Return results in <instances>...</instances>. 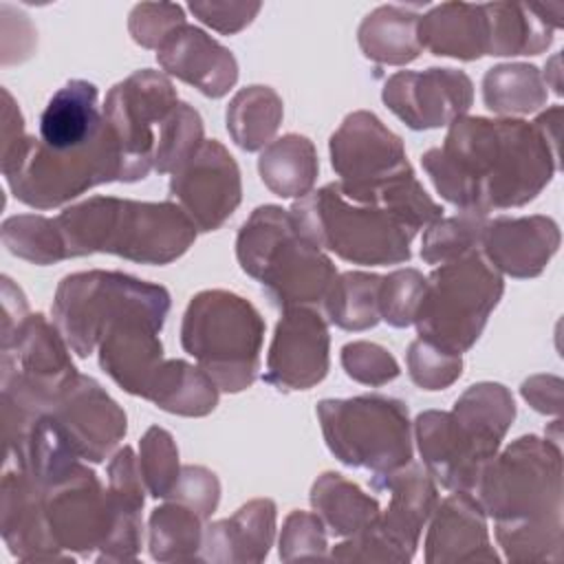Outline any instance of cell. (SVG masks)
<instances>
[{
  "label": "cell",
  "mask_w": 564,
  "mask_h": 564,
  "mask_svg": "<svg viewBox=\"0 0 564 564\" xmlns=\"http://www.w3.org/2000/svg\"><path fill=\"white\" fill-rule=\"evenodd\" d=\"M187 9L205 26L223 35H234L253 22L262 4L251 0H194Z\"/></svg>",
  "instance_id": "cell-49"
},
{
  "label": "cell",
  "mask_w": 564,
  "mask_h": 564,
  "mask_svg": "<svg viewBox=\"0 0 564 564\" xmlns=\"http://www.w3.org/2000/svg\"><path fill=\"white\" fill-rule=\"evenodd\" d=\"M560 242V225L551 216H498L485 225L480 253L500 275L527 280L549 267Z\"/></svg>",
  "instance_id": "cell-21"
},
{
  "label": "cell",
  "mask_w": 564,
  "mask_h": 564,
  "mask_svg": "<svg viewBox=\"0 0 564 564\" xmlns=\"http://www.w3.org/2000/svg\"><path fill=\"white\" fill-rule=\"evenodd\" d=\"M505 557L516 564L551 562L564 555L562 447L549 436L527 434L496 454L474 489Z\"/></svg>",
  "instance_id": "cell-2"
},
{
  "label": "cell",
  "mask_w": 564,
  "mask_h": 564,
  "mask_svg": "<svg viewBox=\"0 0 564 564\" xmlns=\"http://www.w3.org/2000/svg\"><path fill=\"white\" fill-rule=\"evenodd\" d=\"M513 419L516 401L509 388L496 381L469 386L452 412L425 410L414 419L412 432L423 467L441 487L474 494Z\"/></svg>",
  "instance_id": "cell-4"
},
{
  "label": "cell",
  "mask_w": 564,
  "mask_h": 564,
  "mask_svg": "<svg viewBox=\"0 0 564 564\" xmlns=\"http://www.w3.org/2000/svg\"><path fill=\"white\" fill-rule=\"evenodd\" d=\"M145 482L139 469V456L123 445L108 463V496L117 513V527L108 544L97 553V562H134L141 551L145 502Z\"/></svg>",
  "instance_id": "cell-28"
},
{
  "label": "cell",
  "mask_w": 564,
  "mask_h": 564,
  "mask_svg": "<svg viewBox=\"0 0 564 564\" xmlns=\"http://www.w3.org/2000/svg\"><path fill=\"white\" fill-rule=\"evenodd\" d=\"M542 79H544V86H546V88H553V93H555V95H562V68H560V53H555V55L546 62Z\"/></svg>",
  "instance_id": "cell-54"
},
{
  "label": "cell",
  "mask_w": 564,
  "mask_h": 564,
  "mask_svg": "<svg viewBox=\"0 0 564 564\" xmlns=\"http://www.w3.org/2000/svg\"><path fill=\"white\" fill-rule=\"evenodd\" d=\"M502 291V275L480 249L438 264L425 278V291L414 315L419 339L463 355L482 335Z\"/></svg>",
  "instance_id": "cell-11"
},
{
  "label": "cell",
  "mask_w": 564,
  "mask_h": 564,
  "mask_svg": "<svg viewBox=\"0 0 564 564\" xmlns=\"http://www.w3.org/2000/svg\"><path fill=\"white\" fill-rule=\"evenodd\" d=\"M203 518L183 502L167 500L148 518V549L156 562L198 560L203 542Z\"/></svg>",
  "instance_id": "cell-38"
},
{
  "label": "cell",
  "mask_w": 564,
  "mask_h": 564,
  "mask_svg": "<svg viewBox=\"0 0 564 564\" xmlns=\"http://www.w3.org/2000/svg\"><path fill=\"white\" fill-rule=\"evenodd\" d=\"M218 386L203 368L183 359H165L145 399L170 414L207 416L218 405Z\"/></svg>",
  "instance_id": "cell-34"
},
{
  "label": "cell",
  "mask_w": 564,
  "mask_h": 564,
  "mask_svg": "<svg viewBox=\"0 0 564 564\" xmlns=\"http://www.w3.org/2000/svg\"><path fill=\"white\" fill-rule=\"evenodd\" d=\"M172 297L161 284L121 271H77L66 275L53 297V324L77 357L97 350L106 330L126 317L165 324Z\"/></svg>",
  "instance_id": "cell-10"
},
{
  "label": "cell",
  "mask_w": 564,
  "mask_h": 564,
  "mask_svg": "<svg viewBox=\"0 0 564 564\" xmlns=\"http://www.w3.org/2000/svg\"><path fill=\"white\" fill-rule=\"evenodd\" d=\"M533 126L540 130V134L544 137V141L560 152V126H562V106L555 104L551 108H546L544 112H540L533 119Z\"/></svg>",
  "instance_id": "cell-53"
},
{
  "label": "cell",
  "mask_w": 564,
  "mask_h": 564,
  "mask_svg": "<svg viewBox=\"0 0 564 564\" xmlns=\"http://www.w3.org/2000/svg\"><path fill=\"white\" fill-rule=\"evenodd\" d=\"M419 42L438 57L474 62L487 55V18L482 4L441 2L419 18Z\"/></svg>",
  "instance_id": "cell-29"
},
{
  "label": "cell",
  "mask_w": 564,
  "mask_h": 564,
  "mask_svg": "<svg viewBox=\"0 0 564 564\" xmlns=\"http://www.w3.org/2000/svg\"><path fill=\"white\" fill-rule=\"evenodd\" d=\"M42 487V513L53 546L68 560L73 553L97 557L117 527L112 500L97 474L77 463L68 474Z\"/></svg>",
  "instance_id": "cell-15"
},
{
  "label": "cell",
  "mask_w": 564,
  "mask_h": 564,
  "mask_svg": "<svg viewBox=\"0 0 564 564\" xmlns=\"http://www.w3.org/2000/svg\"><path fill=\"white\" fill-rule=\"evenodd\" d=\"M315 412L326 447L339 463L381 476L412 460V423L403 401L359 394L324 399Z\"/></svg>",
  "instance_id": "cell-12"
},
{
  "label": "cell",
  "mask_w": 564,
  "mask_h": 564,
  "mask_svg": "<svg viewBox=\"0 0 564 564\" xmlns=\"http://www.w3.org/2000/svg\"><path fill=\"white\" fill-rule=\"evenodd\" d=\"M372 487L390 494L386 511L364 531L335 544L330 560L403 564L414 557L421 531L438 505L436 480L423 465L410 460L390 474L372 476Z\"/></svg>",
  "instance_id": "cell-13"
},
{
  "label": "cell",
  "mask_w": 564,
  "mask_h": 564,
  "mask_svg": "<svg viewBox=\"0 0 564 564\" xmlns=\"http://www.w3.org/2000/svg\"><path fill=\"white\" fill-rule=\"evenodd\" d=\"M29 315V304L20 286L9 275H2V330L0 337L15 330Z\"/></svg>",
  "instance_id": "cell-51"
},
{
  "label": "cell",
  "mask_w": 564,
  "mask_h": 564,
  "mask_svg": "<svg viewBox=\"0 0 564 564\" xmlns=\"http://www.w3.org/2000/svg\"><path fill=\"white\" fill-rule=\"evenodd\" d=\"M282 117V97L271 86L262 84L240 88L225 112L227 132L245 152L264 150L273 141Z\"/></svg>",
  "instance_id": "cell-35"
},
{
  "label": "cell",
  "mask_w": 564,
  "mask_h": 564,
  "mask_svg": "<svg viewBox=\"0 0 564 564\" xmlns=\"http://www.w3.org/2000/svg\"><path fill=\"white\" fill-rule=\"evenodd\" d=\"M161 68L205 97H225L238 82L234 53L194 24L176 26L156 48Z\"/></svg>",
  "instance_id": "cell-22"
},
{
  "label": "cell",
  "mask_w": 564,
  "mask_h": 564,
  "mask_svg": "<svg viewBox=\"0 0 564 564\" xmlns=\"http://www.w3.org/2000/svg\"><path fill=\"white\" fill-rule=\"evenodd\" d=\"M562 379L555 375H533L522 381V399L540 414H562Z\"/></svg>",
  "instance_id": "cell-50"
},
{
  "label": "cell",
  "mask_w": 564,
  "mask_h": 564,
  "mask_svg": "<svg viewBox=\"0 0 564 564\" xmlns=\"http://www.w3.org/2000/svg\"><path fill=\"white\" fill-rule=\"evenodd\" d=\"M432 185L460 212L522 207L560 170L555 152L533 121L516 117H458L441 148L421 156Z\"/></svg>",
  "instance_id": "cell-1"
},
{
  "label": "cell",
  "mask_w": 564,
  "mask_h": 564,
  "mask_svg": "<svg viewBox=\"0 0 564 564\" xmlns=\"http://www.w3.org/2000/svg\"><path fill=\"white\" fill-rule=\"evenodd\" d=\"M73 452L88 463H104L123 441V408L93 377L79 375L48 410Z\"/></svg>",
  "instance_id": "cell-20"
},
{
  "label": "cell",
  "mask_w": 564,
  "mask_h": 564,
  "mask_svg": "<svg viewBox=\"0 0 564 564\" xmlns=\"http://www.w3.org/2000/svg\"><path fill=\"white\" fill-rule=\"evenodd\" d=\"M22 112L7 88H2V132H0V154L9 152L24 139Z\"/></svg>",
  "instance_id": "cell-52"
},
{
  "label": "cell",
  "mask_w": 564,
  "mask_h": 564,
  "mask_svg": "<svg viewBox=\"0 0 564 564\" xmlns=\"http://www.w3.org/2000/svg\"><path fill=\"white\" fill-rule=\"evenodd\" d=\"M419 13L401 4H381L370 11L359 29L357 42L370 62L405 66L421 55Z\"/></svg>",
  "instance_id": "cell-31"
},
{
  "label": "cell",
  "mask_w": 564,
  "mask_h": 564,
  "mask_svg": "<svg viewBox=\"0 0 564 564\" xmlns=\"http://www.w3.org/2000/svg\"><path fill=\"white\" fill-rule=\"evenodd\" d=\"M161 324L148 317L115 322L101 337L99 368L128 394L145 399L150 383L163 366Z\"/></svg>",
  "instance_id": "cell-24"
},
{
  "label": "cell",
  "mask_w": 564,
  "mask_h": 564,
  "mask_svg": "<svg viewBox=\"0 0 564 564\" xmlns=\"http://www.w3.org/2000/svg\"><path fill=\"white\" fill-rule=\"evenodd\" d=\"M2 245L9 253L33 262V264H55L66 260L62 234L55 218L40 214H18L2 223Z\"/></svg>",
  "instance_id": "cell-40"
},
{
  "label": "cell",
  "mask_w": 564,
  "mask_h": 564,
  "mask_svg": "<svg viewBox=\"0 0 564 564\" xmlns=\"http://www.w3.org/2000/svg\"><path fill=\"white\" fill-rule=\"evenodd\" d=\"M408 375L423 390H445L463 375V357L443 350L425 339H414L408 348Z\"/></svg>",
  "instance_id": "cell-44"
},
{
  "label": "cell",
  "mask_w": 564,
  "mask_h": 564,
  "mask_svg": "<svg viewBox=\"0 0 564 564\" xmlns=\"http://www.w3.org/2000/svg\"><path fill=\"white\" fill-rule=\"evenodd\" d=\"M44 487L15 467H4L0 487V531L11 555L22 562L68 560L46 531L42 513Z\"/></svg>",
  "instance_id": "cell-25"
},
{
  "label": "cell",
  "mask_w": 564,
  "mask_h": 564,
  "mask_svg": "<svg viewBox=\"0 0 564 564\" xmlns=\"http://www.w3.org/2000/svg\"><path fill=\"white\" fill-rule=\"evenodd\" d=\"M139 469L152 498H167L178 480V447L172 434L159 425L145 430L139 441Z\"/></svg>",
  "instance_id": "cell-42"
},
{
  "label": "cell",
  "mask_w": 564,
  "mask_h": 564,
  "mask_svg": "<svg viewBox=\"0 0 564 564\" xmlns=\"http://www.w3.org/2000/svg\"><path fill=\"white\" fill-rule=\"evenodd\" d=\"M0 339L2 432L9 443L33 419L46 414L79 372L64 335L42 313H29Z\"/></svg>",
  "instance_id": "cell-9"
},
{
  "label": "cell",
  "mask_w": 564,
  "mask_h": 564,
  "mask_svg": "<svg viewBox=\"0 0 564 564\" xmlns=\"http://www.w3.org/2000/svg\"><path fill=\"white\" fill-rule=\"evenodd\" d=\"M487 214L460 212L456 216H441L430 223L421 238V258L425 264H445L480 249Z\"/></svg>",
  "instance_id": "cell-39"
},
{
  "label": "cell",
  "mask_w": 564,
  "mask_h": 564,
  "mask_svg": "<svg viewBox=\"0 0 564 564\" xmlns=\"http://www.w3.org/2000/svg\"><path fill=\"white\" fill-rule=\"evenodd\" d=\"M181 24H185L183 7L174 2H141L134 4L128 18V31L132 40L139 46L154 51Z\"/></svg>",
  "instance_id": "cell-47"
},
{
  "label": "cell",
  "mask_w": 564,
  "mask_h": 564,
  "mask_svg": "<svg viewBox=\"0 0 564 564\" xmlns=\"http://www.w3.org/2000/svg\"><path fill=\"white\" fill-rule=\"evenodd\" d=\"M546 95L542 73L533 64H498L482 77V101L500 117L538 112L546 104Z\"/></svg>",
  "instance_id": "cell-36"
},
{
  "label": "cell",
  "mask_w": 564,
  "mask_h": 564,
  "mask_svg": "<svg viewBox=\"0 0 564 564\" xmlns=\"http://www.w3.org/2000/svg\"><path fill=\"white\" fill-rule=\"evenodd\" d=\"M0 170L11 194L35 209H53L70 203L90 187L121 181L123 156L110 126L79 148L53 150L40 137H24L0 154Z\"/></svg>",
  "instance_id": "cell-6"
},
{
  "label": "cell",
  "mask_w": 564,
  "mask_h": 564,
  "mask_svg": "<svg viewBox=\"0 0 564 564\" xmlns=\"http://www.w3.org/2000/svg\"><path fill=\"white\" fill-rule=\"evenodd\" d=\"M381 99L412 130L449 126L474 104V84L458 68L399 70L383 84Z\"/></svg>",
  "instance_id": "cell-18"
},
{
  "label": "cell",
  "mask_w": 564,
  "mask_h": 564,
  "mask_svg": "<svg viewBox=\"0 0 564 564\" xmlns=\"http://www.w3.org/2000/svg\"><path fill=\"white\" fill-rule=\"evenodd\" d=\"M487 55L516 57L538 55L553 42V33L562 26L564 4L535 2H487Z\"/></svg>",
  "instance_id": "cell-27"
},
{
  "label": "cell",
  "mask_w": 564,
  "mask_h": 564,
  "mask_svg": "<svg viewBox=\"0 0 564 564\" xmlns=\"http://www.w3.org/2000/svg\"><path fill=\"white\" fill-rule=\"evenodd\" d=\"M341 368L344 372L364 386H386L390 381H394L401 372L399 361L392 357L390 350H386L383 346L375 344V341H350L341 348L339 355Z\"/></svg>",
  "instance_id": "cell-45"
},
{
  "label": "cell",
  "mask_w": 564,
  "mask_h": 564,
  "mask_svg": "<svg viewBox=\"0 0 564 564\" xmlns=\"http://www.w3.org/2000/svg\"><path fill=\"white\" fill-rule=\"evenodd\" d=\"M93 82L70 79L53 93L40 115V139L53 150L86 145L101 128L104 115Z\"/></svg>",
  "instance_id": "cell-30"
},
{
  "label": "cell",
  "mask_w": 564,
  "mask_h": 564,
  "mask_svg": "<svg viewBox=\"0 0 564 564\" xmlns=\"http://www.w3.org/2000/svg\"><path fill=\"white\" fill-rule=\"evenodd\" d=\"M236 258L282 313L291 308L322 313L339 275L324 249L300 236L289 209L278 205H260L249 214L236 236Z\"/></svg>",
  "instance_id": "cell-5"
},
{
  "label": "cell",
  "mask_w": 564,
  "mask_h": 564,
  "mask_svg": "<svg viewBox=\"0 0 564 564\" xmlns=\"http://www.w3.org/2000/svg\"><path fill=\"white\" fill-rule=\"evenodd\" d=\"M66 258L112 253L139 264H170L196 240V227L172 200L90 196L55 216Z\"/></svg>",
  "instance_id": "cell-3"
},
{
  "label": "cell",
  "mask_w": 564,
  "mask_h": 564,
  "mask_svg": "<svg viewBox=\"0 0 564 564\" xmlns=\"http://www.w3.org/2000/svg\"><path fill=\"white\" fill-rule=\"evenodd\" d=\"M330 366L326 317L315 308L284 311L267 352L264 381L280 392L317 386Z\"/></svg>",
  "instance_id": "cell-19"
},
{
  "label": "cell",
  "mask_w": 564,
  "mask_h": 564,
  "mask_svg": "<svg viewBox=\"0 0 564 564\" xmlns=\"http://www.w3.org/2000/svg\"><path fill=\"white\" fill-rule=\"evenodd\" d=\"M170 200L183 209L196 231H216L242 200V178L236 159L220 141L205 139L172 172Z\"/></svg>",
  "instance_id": "cell-17"
},
{
  "label": "cell",
  "mask_w": 564,
  "mask_h": 564,
  "mask_svg": "<svg viewBox=\"0 0 564 564\" xmlns=\"http://www.w3.org/2000/svg\"><path fill=\"white\" fill-rule=\"evenodd\" d=\"M203 132L205 128L198 110L185 101H178V106L159 128L154 148V172L172 174L176 167H181L205 141Z\"/></svg>",
  "instance_id": "cell-41"
},
{
  "label": "cell",
  "mask_w": 564,
  "mask_h": 564,
  "mask_svg": "<svg viewBox=\"0 0 564 564\" xmlns=\"http://www.w3.org/2000/svg\"><path fill=\"white\" fill-rule=\"evenodd\" d=\"M264 319L242 295L225 289L196 293L181 322V346L220 392L251 388L260 370Z\"/></svg>",
  "instance_id": "cell-8"
},
{
  "label": "cell",
  "mask_w": 564,
  "mask_h": 564,
  "mask_svg": "<svg viewBox=\"0 0 564 564\" xmlns=\"http://www.w3.org/2000/svg\"><path fill=\"white\" fill-rule=\"evenodd\" d=\"M383 275L366 271H344L337 275L322 315L328 324H335L344 330H368L375 328L381 319L379 311V291Z\"/></svg>",
  "instance_id": "cell-37"
},
{
  "label": "cell",
  "mask_w": 564,
  "mask_h": 564,
  "mask_svg": "<svg viewBox=\"0 0 564 564\" xmlns=\"http://www.w3.org/2000/svg\"><path fill=\"white\" fill-rule=\"evenodd\" d=\"M326 527L315 513L291 511L280 533V560H324L326 557Z\"/></svg>",
  "instance_id": "cell-46"
},
{
  "label": "cell",
  "mask_w": 564,
  "mask_h": 564,
  "mask_svg": "<svg viewBox=\"0 0 564 564\" xmlns=\"http://www.w3.org/2000/svg\"><path fill=\"white\" fill-rule=\"evenodd\" d=\"M289 214L300 236L352 264L408 262L410 245L419 234L383 207L346 198L337 183L297 198Z\"/></svg>",
  "instance_id": "cell-7"
},
{
  "label": "cell",
  "mask_w": 564,
  "mask_h": 564,
  "mask_svg": "<svg viewBox=\"0 0 564 564\" xmlns=\"http://www.w3.org/2000/svg\"><path fill=\"white\" fill-rule=\"evenodd\" d=\"M425 291V275L419 269H397L381 280L379 311L381 319L392 328H408L414 324L421 297Z\"/></svg>",
  "instance_id": "cell-43"
},
{
  "label": "cell",
  "mask_w": 564,
  "mask_h": 564,
  "mask_svg": "<svg viewBox=\"0 0 564 564\" xmlns=\"http://www.w3.org/2000/svg\"><path fill=\"white\" fill-rule=\"evenodd\" d=\"M313 513L335 538H350L377 520V498L364 494L352 480L337 471H324L311 487Z\"/></svg>",
  "instance_id": "cell-32"
},
{
  "label": "cell",
  "mask_w": 564,
  "mask_h": 564,
  "mask_svg": "<svg viewBox=\"0 0 564 564\" xmlns=\"http://www.w3.org/2000/svg\"><path fill=\"white\" fill-rule=\"evenodd\" d=\"M425 562H500L489 540L487 516L474 494L452 491L436 505L425 535Z\"/></svg>",
  "instance_id": "cell-23"
},
{
  "label": "cell",
  "mask_w": 564,
  "mask_h": 564,
  "mask_svg": "<svg viewBox=\"0 0 564 564\" xmlns=\"http://www.w3.org/2000/svg\"><path fill=\"white\" fill-rule=\"evenodd\" d=\"M176 106L174 84L152 68L134 70L108 90L101 115L121 148L123 183L141 181L154 170L159 128Z\"/></svg>",
  "instance_id": "cell-14"
},
{
  "label": "cell",
  "mask_w": 564,
  "mask_h": 564,
  "mask_svg": "<svg viewBox=\"0 0 564 564\" xmlns=\"http://www.w3.org/2000/svg\"><path fill=\"white\" fill-rule=\"evenodd\" d=\"M258 172L262 183L280 198L311 194L319 174L313 141L295 132L273 139L258 156Z\"/></svg>",
  "instance_id": "cell-33"
},
{
  "label": "cell",
  "mask_w": 564,
  "mask_h": 564,
  "mask_svg": "<svg viewBox=\"0 0 564 564\" xmlns=\"http://www.w3.org/2000/svg\"><path fill=\"white\" fill-rule=\"evenodd\" d=\"M165 500L183 502L203 520H209L220 500L218 476L203 465H183L172 494Z\"/></svg>",
  "instance_id": "cell-48"
},
{
  "label": "cell",
  "mask_w": 564,
  "mask_h": 564,
  "mask_svg": "<svg viewBox=\"0 0 564 564\" xmlns=\"http://www.w3.org/2000/svg\"><path fill=\"white\" fill-rule=\"evenodd\" d=\"M278 509L271 498H256L242 505L231 518L209 522L203 529L200 562L258 564L269 555L275 538Z\"/></svg>",
  "instance_id": "cell-26"
},
{
  "label": "cell",
  "mask_w": 564,
  "mask_h": 564,
  "mask_svg": "<svg viewBox=\"0 0 564 564\" xmlns=\"http://www.w3.org/2000/svg\"><path fill=\"white\" fill-rule=\"evenodd\" d=\"M330 165L339 176L344 196L375 189L397 174L412 170L399 134H394L375 112L355 110L344 117L328 141Z\"/></svg>",
  "instance_id": "cell-16"
}]
</instances>
